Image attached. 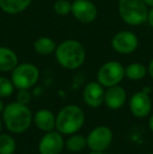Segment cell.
Segmentation results:
<instances>
[{"mask_svg":"<svg viewBox=\"0 0 153 154\" xmlns=\"http://www.w3.org/2000/svg\"><path fill=\"white\" fill-rule=\"evenodd\" d=\"M127 101V92L122 86L115 85L105 90L104 103L109 109L118 110L125 105Z\"/></svg>","mask_w":153,"mask_h":154,"instance_id":"4fadbf2b","label":"cell"},{"mask_svg":"<svg viewBox=\"0 0 153 154\" xmlns=\"http://www.w3.org/2000/svg\"><path fill=\"white\" fill-rule=\"evenodd\" d=\"M87 147L91 151H101L104 152L112 143L113 134L110 128L106 126H99L92 129L86 136Z\"/></svg>","mask_w":153,"mask_h":154,"instance_id":"ba28073f","label":"cell"},{"mask_svg":"<svg viewBox=\"0 0 153 154\" xmlns=\"http://www.w3.org/2000/svg\"><path fill=\"white\" fill-rule=\"evenodd\" d=\"M125 78V67L118 61H108L99 68L96 80L105 88L118 85Z\"/></svg>","mask_w":153,"mask_h":154,"instance_id":"8992f818","label":"cell"},{"mask_svg":"<svg viewBox=\"0 0 153 154\" xmlns=\"http://www.w3.org/2000/svg\"><path fill=\"white\" fill-rule=\"evenodd\" d=\"M88 154H106V153H104V152H101V151H91L90 153H88Z\"/></svg>","mask_w":153,"mask_h":154,"instance_id":"f1b7e54d","label":"cell"},{"mask_svg":"<svg viewBox=\"0 0 153 154\" xmlns=\"http://www.w3.org/2000/svg\"><path fill=\"white\" fill-rule=\"evenodd\" d=\"M147 22L150 25V27L153 29V8H149V12H148V17H147Z\"/></svg>","mask_w":153,"mask_h":154,"instance_id":"cb8c5ba5","label":"cell"},{"mask_svg":"<svg viewBox=\"0 0 153 154\" xmlns=\"http://www.w3.org/2000/svg\"><path fill=\"white\" fill-rule=\"evenodd\" d=\"M19 64L18 55L8 46H0V71L10 72Z\"/></svg>","mask_w":153,"mask_h":154,"instance_id":"9a60e30c","label":"cell"},{"mask_svg":"<svg viewBox=\"0 0 153 154\" xmlns=\"http://www.w3.org/2000/svg\"><path fill=\"white\" fill-rule=\"evenodd\" d=\"M4 104H3V102H2V100H1V97H0V112H2L3 111V109H4Z\"/></svg>","mask_w":153,"mask_h":154,"instance_id":"83f0119b","label":"cell"},{"mask_svg":"<svg viewBox=\"0 0 153 154\" xmlns=\"http://www.w3.org/2000/svg\"><path fill=\"white\" fill-rule=\"evenodd\" d=\"M16 151V142L10 134H0V154H14Z\"/></svg>","mask_w":153,"mask_h":154,"instance_id":"ffe728a7","label":"cell"},{"mask_svg":"<svg viewBox=\"0 0 153 154\" xmlns=\"http://www.w3.org/2000/svg\"><path fill=\"white\" fill-rule=\"evenodd\" d=\"M65 146L63 136L59 131L45 132L38 145L40 154H61Z\"/></svg>","mask_w":153,"mask_h":154,"instance_id":"30bf717a","label":"cell"},{"mask_svg":"<svg viewBox=\"0 0 153 154\" xmlns=\"http://www.w3.org/2000/svg\"><path fill=\"white\" fill-rule=\"evenodd\" d=\"M15 86L12 80L6 77H0V97H8L13 94Z\"/></svg>","mask_w":153,"mask_h":154,"instance_id":"44dd1931","label":"cell"},{"mask_svg":"<svg viewBox=\"0 0 153 154\" xmlns=\"http://www.w3.org/2000/svg\"><path fill=\"white\" fill-rule=\"evenodd\" d=\"M146 4H147L148 8H153V0H143Z\"/></svg>","mask_w":153,"mask_h":154,"instance_id":"4316f807","label":"cell"},{"mask_svg":"<svg viewBox=\"0 0 153 154\" xmlns=\"http://www.w3.org/2000/svg\"><path fill=\"white\" fill-rule=\"evenodd\" d=\"M33 121L39 130L49 132L56 129V116L48 109H40L33 116Z\"/></svg>","mask_w":153,"mask_h":154,"instance_id":"5bb4252c","label":"cell"},{"mask_svg":"<svg viewBox=\"0 0 153 154\" xmlns=\"http://www.w3.org/2000/svg\"><path fill=\"white\" fill-rule=\"evenodd\" d=\"M33 0H0V10L8 15H18L29 8Z\"/></svg>","mask_w":153,"mask_h":154,"instance_id":"2e32d148","label":"cell"},{"mask_svg":"<svg viewBox=\"0 0 153 154\" xmlns=\"http://www.w3.org/2000/svg\"><path fill=\"white\" fill-rule=\"evenodd\" d=\"M1 130H2V123H1V121H0V132H1Z\"/></svg>","mask_w":153,"mask_h":154,"instance_id":"f546056e","label":"cell"},{"mask_svg":"<svg viewBox=\"0 0 153 154\" xmlns=\"http://www.w3.org/2000/svg\"><path fill=\"white\" fill-rule=\"evenodd\" d=\"M152 45H153V43H152Z\"/></svg>","mask_w":153,"mask_h":154,"instance_id":"1f68e13d","label":"cell"},{"mask_svg":"<svg viewBox=\"0 0 153 154\" xmlns=\"http://www.w3.org/2000/svg\"><path fill=\"white\" fill-rule=\"evenodd\" d=\"M129 108L135 118L143 119L148 116L152 109V101L149 93L144 90L133 93L129 100Z\"/></svg>","mask_w":153,"mask_h":154,"instance_id":"8fae6325","label":"cell"},{"mask_svg":"<svg viewBox=\"0 0 153 154\" xmlns=\"http://www.w3.org/2000/svg\"><path fill=\"white\" fill-rule=\"evenodd\" d=\"M55 57L61 67L68 70H75L85 63L86 51L80 41L76 39H66L57 45Z\"/></svg>","mask_w":153,"mask_h":154,"instance_id":"6da1fadb","label":"cell"},{"mask_svg":"<svg viewBox=\"0 0 153 154\" xmlns=\"http://www.w3.org/2000/svg\"><path fill=\"white\" fill-rule=\"evenodd\" d=\"M149 128L153 132V113L151 114V116H150V119H149Z\"/></svg>","mask_w":153,"mask_h":154,"instance_id":"484cf974","label":"cell"},{"mask_svg":"<svg viewBox=\"0 0 153 154\" xmlns=\"http://www.w3.org/2000/svg\"><path fill=\"white\" fill-rule=\"evenodd\" d=\"M65 147L70 152H81L87 147V138L82 134L74 133L65 142Z\"/></svg>","mask_w":153,"mask_h":154,"instance_id":"d6986e66","label":"cell"},{"mask_svg":"<svg viewBox=\"0 0 153 154\" xmlns=\"http://www.w3.org/2000/svg\"><path fill=\"white\" fill-rule=\"evenodd\" d=\"M70 14L79 22L90 24L98 17V8L90 0H74L72 2Z\"/></svg>","mask_w":153,"mask_h":154,"instance_id":"9c48e42d","label":"cell"},{"mask_svg":"<svg viewBox=\"0 0 153 154\" xmlns=\"http://www.w3.org/2000/svg\"><path fill=\"white\" fill-rule=\"evenodd\" d=\"M147 68H148V73H149V75L153 79V59L151 60V61H150V63H149V65H148Z\"/></svg>","mask_w":153,"mask_h":154,"instance_id":"d4e9b609","label":"cell"},{"mask_svg":"<svg viewBox=\"0 0 153 154\" xmlns=\"http://www.w3.org/2000/svg\"><path fill=\"white\" fill-rule=\"evenodd\" d=\"M2 119L8 130L12 133L20 134L29 128L33 122V113L27 105L13 102L4 107Z\"/></svg>","mask_w":153,"mask_h":154,"instance_id":"7a4b0ae2","label":"cell"},{"mask_svg":"<svg viewBox=\"0 0 153 154\" xmlns=\"http://www.w3.org/2000/svg\"><path fill=\"white\" fill-rule=\"evenodd\" d=\"M11 72V80L17 89H29L36 85L40 77L39 68L32 63L18 64Z\"/></svg>","mask_w":153,"mask_h":154,"instance_id":"5b68a950","label":"cell"},{"mask_svg":"<svg viewBox=\"0 0 153 154\" xmlns=\"http://www.w3.org/2000/svg\"><path fill=\"white\" fill-rule=\"evenodd\" d=\"M85 123V113L81 107L74 104L64 106L56 116V129L61 134L77 133Z\"/></svg>","mask_w":153,"mask_h":154,"instance_id":"3957f363","label":"cell"},{"mask_svg":"<svg viewBox=\"0 0 153 154\" xmlns=\"http://www.w3.org/2000/svg\"><path fill=\"white\" fill-rule=\"evenodd\" d=\"M148 73V68L144 64L134 62L125 67V78L131 81H139L143 80Z\"/></svg>","mask_w":153,"mask_h":154,"instance_id":"ac0fdd59","label":"cell"},{"mask_svg":"<svg viewBox=\"0 0 153 154\" xmlns=\"http://www.w3.org/2000/svg\"><path fill=\"white\" fill-rule=\"evenodd\" d=\"M99 82H89L83 90V101L90 108H98L104 103L105 89Z\"/></svg>","mask_w":153,"mask_h":154,"instance_id":"7c38bea8","label":"cell"},{"mask_svg":"<svg viewBox=\"0 0 153 154\" xmlns=\"http://www.w3.org/2000/svg\"><path fill=\"white\" fill-rule=\"evenodd\" d=\"M139 44V38L131 31L118 32L111 39L113 51L120 55H131L137 49Z\"/></svg>","mask_w":153,"mask_h":154,"instance_id":"52a82bcc","label":"cell"},{"mask_svg":"<svg viewBox=\"0 0 153 154\" xmlns=\"http://www.w3.org/2000/svg\"><path fill=\"white\" fill-rule=\"evenodd\" d=\"M57 43L54 39L46 36L39 37L34 41V49L40 56H49L51 54H55L57 48Z\"/></svg>","mask_w":153,"mask_h":154,"instance_id":"e0dca14e","label":"cell"},{"mask_svg":"<svg viewBox=\"0 0 153 154\" xmlns=\"http://www.w3.org/2000/svg\"><path fill=\"white\" fill-rule=\"evenodd\" d=\"M147 154H153V153H147Z\"/></svg>","mask_w":153,"mask_h":154,"instance_id":"4dcf8cb0","label":"cell"},{"mask_svg":"<svg viewBox=\"0 0 153 154\" xmlns=\"http://www.w3.org/2000/svg\"><path fill=\"white\" fill-rule=\"evenodd\" d=\"M118 12L126 24L139 26L147 22L149 8L143 0H118Z\"/></svg>","mask_w":153,"mask_h":154,"instance_id":"277c9868","label":"cell"},{"mask_svg":"<svg viewBox=\"0 0 153 154\" xmlns=\"http://www.w3.org/2000/svg\"><path fill=\"white\" fill-rule=\"evenodd\" d=\"M54 11L59 16H66L72 12V3L68 0H56L54 3Z\"/></svg>","mask_w":153,"mask_h":154,"instance_id":"7402d4cb","label":"cell"},{"mask_svg":"<svg viewBox=\"0 0 153 154\" xmlns=\"http://www.w3.org/2000/svg\"><path fill=\"white\" fill-rule=\"evenodd\" d=\"M32 100V94L29 89H19L16 95V102L23 105H29Z\"/></svg>","mask_w":153,"mask_h":154,"instance_id":"603a6c76","label":"cell"}]
</instances>
